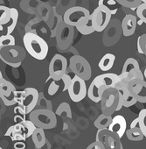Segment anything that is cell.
I'll return each mask as SVG.
<instances>
[{"label": "cell", "instance_id": "12", "mask_svg": "<svg viewBox=\"0 0 146 149\" xmlns=\"http://www.w3.org/2000/svg\"><path fill=\"white\" fill-rule=\"evenodd\" d=\"M90 12L82 6H74L67 9L63 15V21L69 26L76 27L79 22L85 17L89 16Z\"/></svg>", "mask_w": 146, "mask_h": 149}, {"label": "cell", "instance_id": "5", "mask_svg": "<svg viewBox=\"0 0 146 149\" xmlns=\"http://www.w3.org/2000/svg\"><path fill=\"white\" fill-rule=\"evenodd\" d=\"M69 68L75 76L88 81L91 78L92 69L89 62L81 55H74L70 58Z\"/></svg>", "mask_w": 146, "mask_h": 149}, {"label": "cell", "instance_id": "26", "mask_svg": "<svg viewBox=\"0 0 146 149\" xmlns=\"http://www.w3.org/2000/svg\"><path fill=\"white\" fill-rule=\"evenodd\" d=\"M11 8L5 6H0V26L7 25L11 20Z\"/></svg>", "mask_w": 146, "mask_h": 149}, {"label": "cell", "instance_id": "1", "mask_svg": "<svg viewBox=\"0 0 146 149\" xmlns=\"http://www.w3.org/2000/svg\"><path fill=\"white\" fill-rule=\"evenodd\" d=\"M26 52L34 59L42 61L46 58L49 51L47 42L35 33H26L23 37Z\"/></svg>", "mask_w": 146, "mask_h": 149}, {"label": "cell", "instance_id": "36", "mask_svg": "<svg viewBox=\"0 0 146 149\" xmlns=\"http://www.w3.org/2000/svg\"><path fill=\"white\" fill-rule=\"evenodd\" d=\"M136 102H137V100H136L131 94H129V97L126 99V101H125L124 104H123V107L129 108V107H130V106L135 105V104H136Z\"/></svg>", "mask_w": 146, "mask_h": 149}, {"label": "cell", "instance_id": "25", "mask_svg": "<svg viewBox=\"0 0 146 149\" xmlns=\"http://www.w3.org/2000/svg\"><path fill=\"white\" fill-rule=\"evenodd\" d=\"M126 136L128 139L131 141H141L143 140L144 135L142 132L141 129L139 127H135V128H129V130L126 131Z\"/></svg>", "mask_w": 146, "mask_h": 149}, {"label": "cell", "instance_id": "41", "mask_svg": "<svg viewBox=\"0 0 146 149\" xmlns=\"http://www.w3.org/2000/svg\"><path fill=\"white\" fill-rule=\"evenodd\" d=\"M138 124H139V117H137L136 118H135L131 124H130V127L129 128H135V127H138Z\"/></svg>", "mask_w": 146, "mask_h": 149}, {"label": "cell", "instance_id": "15", "mask_svg": "<svg viewBox=\"0 0 146 149\" xmlns=\"http://www.w3.org/2000/svg\"><path fill=\"white\" fill-rule=\"evenodd\" d=\"M105 91L106 89L104 88V85L101 78L99 77V76H97L91 82L88 89V97L91 101L95 103H100Z\"/></svg>", "mask_w": 146, "mask_h": 149}, {"label": "cell", "instance_id": "24", "mask_svg": "<svg viewBox=\"0 0 146 149\" xmlns=\"http://www.w3.org/2000/svg\"><path fill=\"white\" fill-rule=\"evenodd\" d=\"M21 124H22V135L24 136V139L26 140L29 137H32V135L34 132V131L36 130L37 126L30 119L29 120L26 119L25 121L21 122Z\"/></svg>", "mask_w": 146, "mask_h": 149}, {"label": "cell", "instance_id": "17", "mask_svg": "<svg viewBox=\"0 0 146 149\" xmlns=\"http://www.w3.org/2000/svg\"><path fill=\"white\" fill-rule=\"evenodd\" d=\"M137 26L136 17L133 14H127L122 21V34L125 37H129L133 35L136 32Z\"/></svg>", "mask_w": 146, "mask_h": 149}, {"label": "cell", "instance_id": "8", "mask_svg": "<svg viewBox=\"0 0 146 149\" xmlns=\"http://www.w3.org/2000/svg\"><path fill=\"white\" fill-rule=\"evenodd\" d=\"M67 69V61L61 54H55L50 61L49 63V76L53 81L61 80L64 74L66 73Z\"/></svg>", "mask_w": 146, "mask_h": 149}, {"label": "cell", "instance_id": "19", "mask_svg": "<svg viewBox=\"0 0 146 149\" xmlns=\"http://www.w3.org/2000/svg\"><path fill=\"white\" fill-rule=\"evenodd\" d=\"M99 77L101 78L106 90L115 88L116 85L121 81L120 74H116L115 73H104L100 74Z\"/></svg>", "mask_w": 146, "mask_h": 149}, {"label": "cell", "instance_id": "20", "mask_svg": "<svg viewBox=\"0 0 146 149\" xmlns=\"http://www.w3.org/2000/svg\"><path fill=\"white\" fill-rule=\"evenodd\" d=\"M136 69H140L138 61L134 58H128L122 66V72L120 74V77L122 79L126 77L129 73L133 72Z\"/></svg>", "mask_w": 146, "mask_h": 149}, {"label": "cell", "instance_id": "42", "mask_svg": "<svg viewBox=\"0 0 146 149\" xmlns=\"http://www.w3.org/2000/svg\"><path fill=\"white\" fill-rule=\"evenodd\" d=\"M136 48H137V52L141 54H143V49L141 47V44H140V40L137 39V41H136Z\"/></svg>", "mask_w": 146, "mask_h": 149}, {"label": "cell", "instance_id": "7", "mask_svg": "<svg viewBox=\"0 0 146 149\" xmlns=\"http://www.w3.org/2000/svg\"><path fill=\"white\" fill-rule=\"evenodd\" d=\"M102 112L111 116L114 114L119 105V92L116 88H110L104 91L100 102Z\"/></svg>", "mask_w": 146, "mask_h": 149}, {"label": "cell", "instance_id": "30", "mask_svg": "<svg viewBox=\"0 0 146 149\" xmlns=\"http://www.w3.org/2000/svg\"><path fill=\"white\" fill-rule=\"evenodd\" d=\"M15 38L12 34H4L0 37V49L6 47L15 46Z\"/></svg>", "mask_w": 146, "mask_h": 149}, {"label": "cell", "instance_id": "27", "mask_svg": "<svg viewBox=\"0 0 146 149\" xmlns=\"http://www.w3.org/2000/svg\"><path fill=\"white\" fill-rule=\"evenodd\" d=\"M11 12H12V17H11L10 22L7 24L6 34H12V33L14 31V29L18 24V19H19V16L18 10L16 8H11Z\"/></svg>", "mask_w": 146, "mask_h": 149}, {"label": "cell", "instance_id": "32", "mask_svg": "<svg viewBox=\"0 0 146 149\" xmlns=\"http://www.w3.org/2000/svg\"><path fill=\"white\" fill-rule=\"evenodd\" d=\"M17 133H21L22 134V124L21 123H16L15 125L10 126L8 128V130L6 132V136H9V137H12L13 135L17 134Z\"/></svg>", "mask_w": 146, "mask_h": 149}, {"label": "cell", "instance_id": "29", "mask_svg": "<svg viewBox=\"0 0 146 149\" xmlns=\"http://www.w3.org/2000/svg\"><path fill=\"white\" fill-rule=\"evenodd\" d=\"M116 1L122 7L132 10H136L137 7L143 4L142 0H116Z\"/></svg>", "mask_w": 146, "mask_h": 149}, {"label": "cell", "instance_id": "18", "mask_svg": "<svg viewBox=\"0 0 146 149\" xmlns=\"http://www.w3.org/2000/svg\"><path fill=\"white\" fill-rule=\"evenodd\" d=\"M76 29L78 30V32L83 35H89L95 32V28L94 26V22L92 19V16L91 14L88 17H85L84 19H82L79 24L76 26Z\"/></svg>", "mask_w": 146, "mask_h": 149}, {"label": "cell", "instance_id": "14", "mask_svg": "<svg viewBox=\"0 0 146 149\" xmlns=\"http://www.w3.org/2000/svg\"><path fill=\"white\" fill-rule=\"evenodd\" d=\"M129 93L137 100V102L146 103V81L144 79L136 78L130 81L127 85Z\"/></svg>", "mask_w": 146, "mask_h": 149}, {"label": "cell", "instance_id": "11", "mask_svg": "<svg viewBox=\"0 0 146 149\" xmlns=\"http://www.w3.org/2000/svg\"><path fill=\"white\" fill-rule=\"evenodd\" d=\"M39 97V91L34 88H26L24 90L22 97L18 105L20 106L26 114H30L38 105Z\"/></svg>", "mask_w": 146, "mask_h": 149}, {"label": "cell", "instance_id": "39", "mask_svg": "<svg viewBox=\"0 0 146 149\" xmlns=\"http://www.w3.org/2000/svg\"><path fill=\"white\" fill-rule=\"evenodd\" d=\"M55 82H56V81H55ZM55 82L51 83V84H50V86H49V88H48V93H49V95H51V96L54 95V94L58 91V90H59V85L56 84Z\"/></svg>", "mask_w": 146, "mask_h": 149}, {"label": "cell", "instance_id": "9", "mask_svg": "<svg viewBox=\"0 0 146 149\" xmlns=\"http://www.w3.org/2000/svg\"><path fill=\"white\" fill-rule=\"evenodd\" d=\"M67 92L70 99L73 102L79 103L82 101L88 95V90L85 80L78 77L77 76H74L73 81L67 90Z\"/></svg>", "mask_w": 146, "mask_h": 149}, {"label": "cell", "instance_id": "37", "mask_svg": "<svg viewBox=\"0 0 146 149\" xmlns=\"http://www.w3.org/2000/svg\"><path fill=\"white\" fill-rule=\"evenodd\" d=\"M85 149H105L104 145L102 144V142L99 141V140H95V142L91 143L87 148Z\"/></svg>", "mask_w": 146, "mask_h": 149}, {"label": "cell", "instance_id": "28", "mask_svg": "<svg viewBox=\"0 0 146 149\" xmlns=\"http://www.w3.org/2000/svg\"><path fill=\"white\" fill-rule=\"evenodd\" d=\"M56 115L60 116V117H66V118H72V111H71V107L67 103H61L56 111H55Z\"/></svg>", "mask_w": 146, "mask_h": 149}, {"label": "cell", "instance_id": "4", "mask_svg": "<svg viewBox=\"0 0 146 149\" xmlns=\"http://www.w3.org/2000/svg\"><path fill=\"white\" fill-rule=\"evenodd\" d=\"M26 55V48H23L20 46L15 45L0 49V58H1V60L7 65L13 68H19L21 65L22 61L25 60Z\"/></svg>", "mask_w": 146, "mask_h": 149}, {"label": "cell", "instance_id": "35", "mask_svg": "<svg viewBox=\"0 0 146 149\" xmlns=\"http://www.w3.org/2000/svg\"><path fill=\"white\" fill-rule=\"evenodd\" d=\"M62 82H63V84H64V89H63V91H67L68 90V88H69V86H70V84H71V83H72V81H73V78L69 76V74H67V73H66L65 74H64V77H62Z\"/></svg>", "mask_w": 146, "mask_h": 149}, {"label": "cell", "instance_id": "16", "mask_svg": "<svg viewBox=\"0 0 146 149\" xmlns=\"http://www.w3.org/2000/svg\"><path fill=\"white\" fill-rule=\"evenodd\" d=\"M108 129L117 134L120 138H122L127 131V122L125 118L122 115H116L113 118V120Z\"/></svg>", "mask_w": 146, "mask_h": 149}, {"label": "cell", "instance_id": "43", "mask_svg": "<svg viewBox=\"0 0 146 149\" xmlns=\"http://www.w3.org/2000/svg\"><path fill=\"white\" fill-rule=\"evenodd\" d=\"M36 149H51V144L48 142V140L46 139V144L41 147V148H36Z\"/></svg>", "mask_w": 146, "mask_h": 149}, {"label": "cell", "instance_id": "13", "mask_svg": "<svg viewBox=\"0 0 146 149\" xmlns=\"http://www.w3.org/2000/svg\"><path fill=\"white\" fill-rule=\"evenodd\" d=\"M75 35L74 26H69L64 21L60 24L56 33L57 45L60 48H66L69 47L73 41Z\"/></svg>", "mask_w": 146, "mask_h": 149}, {"label": "cell", "instance_id": "3", "mask_svg": "<svg viewBox=\"0 0 146 149\" xmlns=\"http://www.w3.org/2000/svg\"><path fill=\"white\" fill-rule=\"evenodd\" d=\"M24 91H17L15 86L3 77L2 73H0V97L5 105L12 106L19 104Z\"/></svg>", "mask_w": 146, "mask_h": 149}, {"label": "cell", "instance_id": "33", "mask_svg": "<svg viewBox=\"0 0 146 149\" xmlns=\"http://www.w3.org/2000/svg\"><path fill=\"white\" fill-rule=\"evenodd\" d=\"M136 17L144 24H146V3H143L136 9Z\"/></svg>", "mask_w": 146, "mask_h": 149}, {"label": "cell", "instance_id": "10", "mask_svg": "<svg viewBox=\"0 0 146 149\" xmlns=\"http://www.w3.org/2000/svg\"><path fill=\"white\" fill-rule=\"evenodd\" d=\"M95 140L102 142L105 149H123L121 138L115 132L107 129H99Z\"/></svg>", "mask_w": 146, "mask_h": 149}, {"label": "cell", "instance_id": "6", "mask_svg": "<svg viewBox=\"0 0 146 149\" xmlns=\"http://www.w3.org/2000/svg\"><path fill=\"white\" fill-rule=\"evenodd\" d=\"M91 16L95 28V32L101 33L105 30V28L109 26L111 20L112 13L111 11L102 2V0H100L98 6L91 13Z\"/></svg>", "mask_w": 146, "mask_h": 149}, {"label": "cell", "instance_id": "34", "mask_svg": "<svg viewBox=\"0 0 146 149\" xmlns=\"http://www.w3.org/2000/svg\"><path fill=\"white\" fill-rule=\"evenodd\" d=\"M38 105L40 106V109H46V110H53L52 109V104L49 100L45 98L43 93H39V102Z\"/></svg>", "mask_w": 146, "mask_h": 149}, {"label": "cell", "instance_id": "31", "mask_svg": "<svg viewBox=\"0 0 146 149\" xmlns=\"http://www.w3.org/2000/svg\"><path fill=\"white\" fill-rule=\"evenodd\" d=\"M139 124L138 127L141 129L142 132L143 133L144 137L146 138V124H145V118H146V109H143L139 112Z\"/></svg>", "mask_w": 146, "mask_h": 149}, {"label": "cell", "instance_id": "23", "mask_svg": "<svg viewBox=\"0 0 146 149\" xmlns=\"http://www.w3.org/2000/svg\"><path fill=\"white\" fill-rule=\"evenodd\" d=\"M113 120V118L109 115H106L104 113H102L94 122V125L99 130V129H107L110 125L111 122Z\"/></svg>", "mask_w": 146, "mask_h": 149}, {"label": "cell", "instance_id": "44", "mask_svg": "<svg viewBox=\"0 0 146 149\" xmlns=\"http://www.w3.org/2000/svg\"><path fill=\"white\" fill-rule=\"evenodd\" d=\"M143 77H144V80L146 81V68H145V69H144V71H143Z\"/></svg>", "mask_w": 146, "mask_h": 149}, {"label": "cell", "instance_id": "40", "mask_svg": "<svg viewBox=\"0 0 146 149\" xmlns=\"http://www.w3.org/2000/svg\"><path fill=\"white\" fill-rule=\"evenodd\" d=\"M14 146L15 149H26V145L23 141H16L14 143V146Z\"/></svg>", "mask_w": 146, "mask_h": 149}, {"label": "cell", "instance_id": "21", "mask_svg": "<svg viewBox=\"0 0 146 149\" xmlns=\"http://www.w3.org/2000/svg\"><path fill=\"white\" fill-rule=\"evenodd\" d=\"M115 61H116V56L113 54L109 53V54H104L102 57V59L100 60L98 63V67L102 71L107 72V71H109L113 68Z\"/></svg>", "mask_w": 146, "mask_h": 149}, {"label": "cell", "instance_id": "38", "mask_svg": "<svg viewBox=\"0 0 146 149\" xmlns=\"http://www.w3.org/2000/svg\"><path fill=\"white\" fill-rule=\"evenodd\" d=\"M138 39L140 40V44H141V47L143 49V54L146 56V33L140 35L138 37Z\"/></svg>", "mask_w": 146, "mask_h": 149}, {"label": "cell", "instance_id": "22", "mask_svg": "<svg viewBox=\"0 0 146 149\" xmlns=\"http://www.w3.org/2000/svg\"><path fill=\"white\" fill-rule=\"evenodd\" d=\"M32 139H33V142L36 148H41L46 142V134L44 132V129L42 128H36V130L34 131V132L32 135Z\"/></svg>", "mask_w": 146, "mask_h": 149}, {"label": "cell", "instance_id": "2", "mask_svg": "<svg viewBox=\"0 0 146 149\" xmlns=\"http://www.w3.org/2000/svg\"><path fill=\"white\" fill-rule=\"evenodd\" d=\"M56 116V113L53 112V110L37 109L33 110L29 114V119L33 121L38 128L49 130L57 125Z\"/></svg>", "mask_w": 146, "mask_h": 149}]
</instances>
